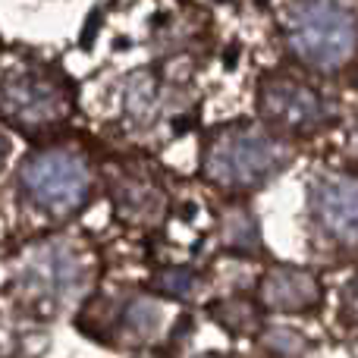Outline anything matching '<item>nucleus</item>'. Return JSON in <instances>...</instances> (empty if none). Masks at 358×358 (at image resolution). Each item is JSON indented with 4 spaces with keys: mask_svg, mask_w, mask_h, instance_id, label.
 Wrapping results in <instances>:
<instances>
[{
    "mask_svg": "<svg viewBox=\"0 0 358 358\" xmlns=\"http://www.w3.org/2000/svg\"><path fill=\"white\" fill-rule=\"evenodd\" d=\"M289 161L283 138L252 123H236L214 132L204 148V176L227 192H248L273 179Z\"/></svg>",
    "mask_w": 358,
    "mask_h": 358,
    "instance_id": "obj_1",
    "label": "nucleus"
},
{
    "mask_svg": "<svg viewBox=\"0 0 358 358\" xmlns=\"http://www.w3.org/2000/svg\"><path fill=\"white\" fill-rule=\"evenodd\" d=\"M286 41L302 63L327 73L352 60L358 25L336 0H292L286 10Z\"/></svg>",
    "mask_w": 358,
    "mask_h": 358,
    "instance_id": "obj_2",
    "label": "nucleus"
},
{
    "mask_svg": "<svg viewBox=\"0 0 358 358\" xmlns=\"http://www.w3.org/2000/svg\"><path fill=\"white\" fill-rule=\"evenodd\" d=\"M31 208L48 217H69L88 201L92 176L79 155L66 148H44L25 161L19 173Z\"/></svg>",
    "mask_w": 358,
    "mask_h": 358,
    "instance_id": "obj_3",
    "label": "nucleus"
},
{
    "mask_svg": "<svg viewBox=\"0 0 358 358\" xmlns=\"http://www.w3.org/2000/svg\"><path fill=\"white\" fill-rule=\"evenodd\" d=\"M258 113L273 132L308 136L334 123L330 101L296 76H267L258 92Z\"/></svg>",
    "mask_w": 358,
    "mask_h": 358,
    "instance_id": "obj_4",
    "label": "nucleus"
},
{
    "mask_svg": "<svg viewBox=\"0 0 358 358\" xmlns=\"http://www.w3.org/2000/svg\"><path fill=\"white\" fill-rule=\"evenodd\" d=\"M0 104L19 126H48L63 120L69 107V94L57 76L44 69H19L3 82Z\"/></svg>",
    "mask_w": 358,
    "mask_h": 358,
    "instance_id": "obj_5",
    "label": "nucleus"
},
{
    "mask_svg": "<svg viewBox=\"0 0 358 358\" xmlns=\"http://www.w3.org/2000/svg\"><path fill=\"white\" fill-rule=\"evenodd\" d=\"M311 214L340 245H358V179L327 176L311 185Z\"/></svg>",
    "mask_w": 358,
    "mask_h": 358,
    "instance_id": "obj_6",
    "label": "nucleus"
},
{
    "mask_svg": "<svg viewBox=\"0 0 358 358\" xmlns=\"http://www.w3.org/2000/svg\"><path fill=\"white\" fill-rule=\"evenodd\" d=\"M261 302L273 311H308L321 302V283L302 267H273L261 280Z\"/></svg>",
    "mask_w": 358,
    "mask_h": 358,
    "instance_id": "obj_7",
    "label": "nucleus"
},
{
    "mask_svg": "<svg viewBox=\"0 0 358 358\" xmlns=\"http://www.w3.org/2000/svg\"><path fill=\"white\" fill-rule=\"evenodd\" d=\"M29 277L48 296H63L82 280V267L76 261V255L66 252V248H44L29 264Z\"/></svg>",
    "mask_w": 358,
    "mask_h": 358,
    "instance_id": "obj_8",
    "label": "nucleus"
},
{
    "mask_svg": "<svg viewBox=\"0 0 358 358\" xmlns=\"http://www.w3.org/2000/svg\"><path fill=\"white\" fill-rule=\"evenodd\" d=\"M214 317L223 324L227 330H233V334H242V330H252L255 324H258V315H255V308L248 302H242V299H229V302H220L214 305Z\"/></svg>",
    "mask_w": 358,
    "mask_h": 358,
    "instance_id": "obj_9",
    "label": "nucleus"
},
{
    "mask_svg": "<svg viewBox=\"0 0 358 358\" xmlns=\"http://www.w3.org/2000/svg\"><path fill=\"white\" fill-rule=\"evenodd\" d=\"M157 286H161L164 292H170V296H189L192 286H195V277H192L189 271H167L157 277Z\"/></svg>",
    "mask_w": 358,
    "mask_h": 358,
    "instance_id": "obj_10",
    "label": "nucleus"
},
{
    "mask_svg": "<svg viewBox=\"0 0 358 358\" xmlns=\"http://www.w3.org/2000/svg\"><path fill=\"white\" fill-rule=\"evenodd\" d=\"M346 317L358 324V280L349 286V292H346Z\"/></svg>",
    "mask_w": 358,
    "mask_h": 358,
    "instance_id": "obj_11",
    "label": "nucleus"
},
{
    "mask_svg": "<svg viewBox=\"0 0 358 358\" xmlns=\"http://www.w3.org/2000/svg\"><path fill=\"white\" fill-rule=\"evenodd\" d=\"M3 157H6V145L0 142V167H3Z\"/></svg>",
    "mask_w": 358,
    "mask_h": 358,
    "instance_id": "obj_12",
    "label": "nucleus"
}]
</instances>
